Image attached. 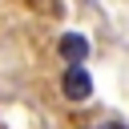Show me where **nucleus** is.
<instances>
[{
    "label": "nucleus",
    "instance_id": "3",
    "mask_svg": "<svg viewBox=\"0 0 129 129\" xmlns=\"http://www.w3.org/2000/svg\"><path fill=\"white\" fill-rule=\"evenodd\" d=\"M101 129H125V125H121V121H109V125H101Z\"/></svg>",
    "mask_w": 129,
    "mask_h": 129
},
{
    "label": "nucleus",
    "instance_id": "2",
    "mask_svg": "<svg viewBox=\"0 0 129 129\" xmlns=\"http://www.w3.org/2000/svg\"><path fill=\"white\" fill-rule=\"evenodd\" d=\"M56 52H60L64 64H85V56H89V40H85L81 32H64L60 44H56Z\"/></svg>",
    "mask_w": 129,
    "mask_h": 129
},
{
    "label": "nucleus",
    "instance_id": "1",
    "mask_svg": "<svg viewBox=\"0 0 129 129\" xmlns=\"http://www.w3.org/2000/svg\"><path fill=\"white\" fill-rule=\"evenodd\" d=\"M60 93H64V101H89L93 97V77L85 73V64H69L64 69V77H60Z\"/></svg>",
    "mask_w": 129,
    "mask_h": 129
}]
</instances>
